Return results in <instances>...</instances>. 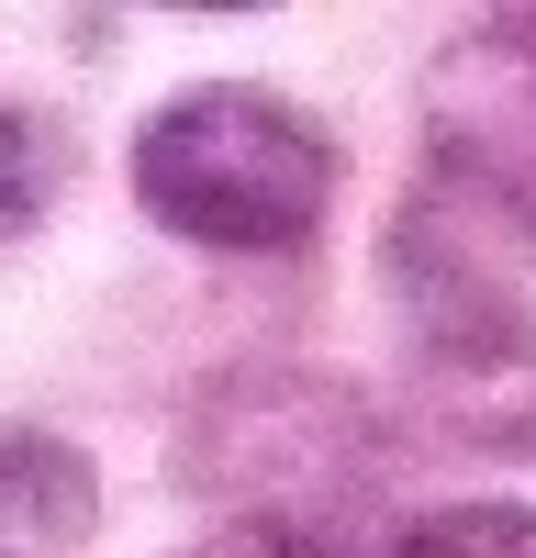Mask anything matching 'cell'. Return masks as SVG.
Wrapping results in <instances>:
<instances>
[{
    "instance_id": "3",
    "label": "cell",
    "mask_w": 536,
    "mask_h": 558,
    "mask_svg": "<svg viewBox=\"0 0 536 558\" xmlns=\"http://www.w3.org/2000/svg\"><path fill=\"white\" fill-rule=\"evenodd\" d=\"M380 558H536V514L525 502H447V514L402 525Z\"/></svg>"
},
{
    "instance_id": "1",
    "label": "cell",
    "mask_w": 536,
    "mask_h": 558,
    "mask_svg": "<svg viewBox=\"0 0 536 558\" xmlns=\"http://www.w3.org/2000/svg\"><path fill=\"white\" fill-rule=\"evenodd\" d=\"M134 191L191 246H302L336 202V157L268 89H179L134 134Z\"/></svg>"
},
{
    "instance_id": "2",
    "label": "cell",
    "mask_w": 536,
    "mask_h": 558,
    "mask_svg": "<svg viewBox=\"0 0 536 558\" xmlns=\"http://www.w3.org/2000/svg\"><path fill=\"white\" fill-rule=\"evenodd\" d=\"M89 525V470L45 436H0V558L23 536H78Z\"/></svg>"
},
{
    "instance_id": "4",
    "label": "cell",
    "mask_w": 536,
    "mask_h": 558,
    "mask_svg": "<svg viewBox=\"0 0 536 558\" xmlns=\"http://www.w3.org/2000/svg\"><path fill=\"white\" fill-rule=\"evenodd\" d=\"M34 202H45L34 123H12V112H0V235H23V223H34Z\"/></svg>"
}]
</instances>
